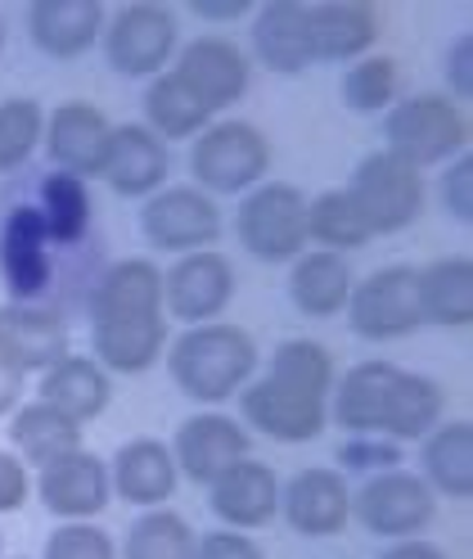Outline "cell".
Listing matches in <instances>:
<instances>
[{
	"mask_svg": "<svg viewBox=\"0 0 473 559\" xmlns=\"http://www.w3.org/2000/svg\"><path fill=\"white\" fill-rule=\"evenodd\" d=\"M90 357L109 374H145L167 353L162 271L149 258H122L86 298Z\"/></svg>",
	"mask_w": 473,
	"mask_h": 559,
	"instance_id": "cell-1",
	"label": "cell"
},
{
	"mask_svg": "<svg viewBox=\"0 0 473 559\" xmlns=\"http://www.w3.org/2000/svg\"><path fill=\"white\" fill-rule=\"evenodd\" d=\"M333 353L316 338H284L270 370L240 389V425L270 442H312L329 425Z\"/></svg>",
	"mask_w": 473,
	"mask_h": 559,
	"instance_id": "cell-2",
	"label": "cell"
},
{
	"mask_svg": "<svg viewBox=\"0 0 473 559\" xmlns=\"http://www.w3.org/2000/svg\"><path fill=\"white\" fill-rule=\"evenodd\" d=\"M442 411V383L392 361H356L333 379L329 393V419L348 438H392L401 447L433 433Z\"/></svg>",
	"mask_w": 473,
	"mask_h": 559,
	"instance_id": "cell-3",
	"label": "cell"
},
{
	"mask_svg": "<svg viewBox=\"0 0 473 559\" xmlns=\"http://www.w3.org/2000/svg\"><path fill=\"white\" fill-rule=\"evenodd\" d=\"M257 343L240 325H190L172 347H167V370L172 383L198 406H221L230 397H240V389L257 374Z\"/></svg>",
	"mask_w": 473,
	"mask_h": 559,
	"instance_id": "cell-4",
	"label": "cell"
},
{
	"mask_svg": "<svg viewBox=\"0 0 473 559\" xmlns=\"http://www.w3.org/2000/svg\"><path fill=\"white\" fill-rule=\"evenodd\" d=\"M384 140L388 154L411 163L415 171L424 167H447L451 158L469 154V118L451 95H405L384 114Z\"/></svg>",
	"mask_w": 473,
	"mask_h": 559,
	"instance_id": "cell-5",
	"label": "cell"
},
{
	"mask_svg": "<svg viewBox=\"0 0 473 559\" xmlns=\"http://www.w3.org/2000/svg\"><path fill=\"white\" fill-rule=\"evenodd\" d=\"M234 235L266 266H284L307 253V194L289 181L253 186L234 207Z\"/></svg>",
	"mask_w": 473,
	"mask_h": 559,
	"instance_id": "cell-6",
	"label": "cell"
},
{
	"mask_svg": "<svg viewBox=\"0 0 473 559\" xmlns=\"http://www.w3.org/2000/svg\"><path fill=\"white\" fill-rule=\"evenodd\" d=\"M266 167H270V140L244 118L208 122L194 135L190 177L194 190L203 194H248L253 186H262Z\"/></svg>",
	"mask_w": 473,
	"mask_h": 559,
	"instance_id": "cell-7",
	"label": "cell"
},
{
	"mask_svg": "<svg viewBox=\"0 0 473 559\" xmlns=\"http://www.w3.org/2000/svg\"><path fill=\"white\" fill-rule=\"evenodd\" d=\"M99 46H105V59L118 78H158L167 73V63L177 59L181 50V27H177V14L158 5V0H131V5H122L109 23H105V37H99Z\"/></svg>",
	"mask_w": 473,
	"mask_h": 559,
	"instance_id": "cell-8",
	"label": "cell"
},
{
	"mask_svg": "<svg viewBox=\"0 0 473 559\" xmlns=\"http://www.w3.org/2000/svg\"><path fill=\"white\" fill-rule=\"evenodd\" d=\"M348 194L356 203V213L365 217L369 235H397L405 226H415L424 213V171H415L388 150H375L356 163Z\"/></svg>",
	"mask_w": 473,
	"mask_h": 559,
	"instance_id": "cell-9",
	"label": "cell"
},
{
	"mask_svg": "<svg viewBox=\"0 0 473 559\" xmlns=\"http://www.w3.org/2000/svg\"><path fill=\"white\" fill-rule=\"evenodd\" d=\"M437 514V497L420 474L405 469H384L369 474L356 492H352V519L365 533H375L384 542H405L420 537Z\"/></svg>",
	"mask_w": 473,
	"mask_h": 559,
	"instance_id": "cell-10",
	"label": "cell"
},
{
	"mask_svg": "<svg viewBox=\"0 0 473 559\" xmlns=\"http://www.w3.org/2000/svg\"><path fill=\"white\" fill-rule=\"evenodd\" d=\"M226 222L213 194L194 186H162L141 207V235L158 253H203L221 239Z\"/></svg>",
	"mask_w": 473,
	"mask_h": 559,
	"instance_id": "cell-11",
	"label": "cell"
},
{
	"mask_svg": "<svg viewBox=\"0 0 473 559\" xmlns=\"http://www.w3.org/2000/svg\"><path fill=\"white\" fill-rule=\"evenodd\" d=\"M348 325L369 343H392L424 330L420 298H415V266H379L375 275L352 280L348 294Z\"/></svg>",
	"mask_w": 473,
	"mask_h": 559,
	"instance_id": "cell-12",
	"label": "cell"
},
{
	"mask_svg": "<svg viewBox=\"0 0 473 559\" xmlns=\"http://www.w3.org/2000/svg\"><path fill=\"white\" fill-rule=\"evenodd\" d=\"M234 298V271L221 253H185L162 271V311L181 325H208Z\"/></svg>",
	"mask_w": 473,
	"mask_h": 559,
	"instance_id": "cell-13",
	"label": "cell"
},
{
	"mask_svg": "<svg viewBox=\"0 0 473 559\" xmlns=\"http://www.w3.org/2000/svg\"><path fill=\"white\" fill-rule=\"evenodd\" d=\"M172 456H177L181 478L208 487L234 461L253 456V433L226 411H198V415L181 419V429L172 438Z\"/></svg>",
	"mask_w": 473,
	"mask_h": 559,
	"instance_id": "cell-14",
	"label": "cell"
},
{
	"mask_svg": "<svg viewBox=\"0 0 473 559\" xmlns=\"http://www.w3.org/2000/svg\"><path fill=\"white\" fill-rule=\"evenodd\" d=\"M37 497L63 523H90L95 514H105L109 501H113L109 461H99L95 451H86V447L68 451V456H59V461L37 469Z\"/></svg>",
	"mask_w": 473,
	"mask_h": 559,
	"instance_id": "cell-15",
	"label": "cell"
},
{
	"mask_svg": "<svg viewBox=\"0 0 473 559\" xmlns=\"http://www.w3.org/2000/svg\"><path fill=\"white\" fill-rule=\"evenodd\" d=\"M172 73L203 99V109L221 114V109H230V104L244 99L253 68H248V55L240 46L213 32V37H194L177 50Z\"/></svg>",
	"mask_w": 473,
	"mask_h": 559,
	"instance_id": "cell-16",
	"label": "cell"
},
{
	"mask_svg": "<svg viewBox=\"0 0 473 559\" xmlns=\"http://www.w3.org/2000/svg\"><path fill=\"white\" fill-rule=\"evenodd\" d=\"M0 280L10 289V302H32L50 289L54 262H50V235L32 203H14L0 222Z\"/></svg>",
	"mask_w": 473,
	"mask_h": 559,
	"instance_id": "cell-17",
	"label": "cell"
},
{
	"mask_svg": "<svg viewBox=\"0 0 473 559\" xmlns=\"http://www.w3.org/2000/svg\"><path fill=\"white\" fill-rule=\"evenodd\" d=\"M73 330L59 311L37 302H0V361L19 374H46L68 357Z\"/></svg>",
	"mask_w": 473,
	"mask_h": 559,
	"instance_id": "cell-18",
	"label": "cell"
},
{
	"mask_svg": "<svg viewBox=\"0 0 473 559\" xmlns=\"http://www.w3.org/2000/svg\"><path fill=\"white\" fill-rule=\"evenodd\" d=\"M109 140H113V122L105 118V109H95L90 99H63L59 109L46 118V154L59 171H73V177H99L109 158Z\"/></svg>",
	"mask_w": 473,
	"mask_h": 559,
	"instance_id": "cell-19",
	"label": "cell"
},
{
	"mask_svg": "<svg viewBox=\"0 0 473 559\" xmlns=\"http://www.w3.org/2000/svg\"><path fill=\"white\" fill-rule=\"evenodd\" d=\"M280 514L302 537H338L352 519V487L338 469L312 465L280 487Z\"/></svg>",
	"mask_w": 473,
	"mask_h": 559,
	"instance_id": "cell-20",
	"label": "cell"
},
{
	"mask_svg": "<svg viewBox=\"0 0 473 559\" xmlns=\"http://www.w3.org/2000/svg\"><path fill=\"white\" fill-rule=\"evenodd\" d=\"M208 506L221 519V528L257 533L280 514V478L270 465L244 456V461H234L217 483H208Z\"/></svg>",
	"mask_w": 473,
	"mask_h": 559,
	"instance_id": "cell-21",
	"label": "cell"
},
{
	"mask_svg": "<svg viewBox=\"0 0 473 559\" xmlns=\"http://www.w3.org/2000/svg\"><path fill=\"white\" fill-rule=\"evenodd\" d=\"M307 41L316 63H356L375 55V5H365V0H307Z\"/></svg>",
	"mask_w": 473,
	"mask_h": 559,
	"instance_id": "cell-22",
	"label": "cell"
},
{
	"mask_svg": "<svg viewBox=\"0 0 473 559\" xmlns=\"http://www.w3.org/2000/svg\"><path fill=\"white\" fill-rule=\"evenodd\" d=\"M167 167H172L167 140H158L145 122H122V127H113L109 158H105V171H99V177H105L109 190L122 199H149L162 190Z\"/></svg>",
	"mask_w": 473,
	"mask_h": 559,
	"instance_id": "cell-23",
	"label": "cell"
},
{
	"mask_svg": "<svg viewBox=\"0 0 473 559\" xmlns=\"http://www.w3.org/2000/svg\"><path fill=\"white\" fill-rule=\"evenodd\" d=\"M105 5L99 0H32L27 10V32L32 46L50 59H82L86 50L105 37Z\"/></svg>",
	"mask_w": 473,
	"mask_h": 559,
	"instance_id": "cell-24",
	"label": "cell"
},
{
	"mask_svg": "<svg viewBox=\"0 0 473 559\" xmlns=\"http://www.w3.org/2000/svg\"><path fill=\"white\" fill-rule=\"evenodd\" d=\"M248 41L257 63H266L270 73L298 78L316 63L312 41H307V0H266L262 10H253Z\"/></svg>",
	"mask_w": 473,
	"mask_h": 559,
	"instance_id": "cell-25",
	"label": "cell"
},
{
	"mask_svg": "<svg viewBox=\"0 0 473 559\" xmlns=\"http://www.w3.org/2000/svg\"><path fill=\"white\" fill-rule=\"evenodd\" d=\"M109 483H113V497H122L126 506H149L158 510L162 501H172L181 469L172 447L158 442V438H131L118 447V456L109 465Z\"/></svg>",
	"mask_w": 473,
	"mask_h": 559,
	"instance_id": "cell-26",
	"label": "cell"
},
{
	"mask_svg": "<svg viewBox=\"0 0 473 559\" xmlns=\"http://www.w3.org/2000/svg\"><path fill=\"white\" fill-rule=\"evenodd\" d=\"M46 406H54L59 415L77 419V425H86V419L105 415L109 402H113V374L99 366L95 357H77L68 353L59 366H50L41 374V397Z\"/></svg>",
	"mask_w": 473,
	"mask_h": 559,
	"instance_id": "cell-27",
	"label": "cell"
},
{
	"mask_svg": "<svg viewBox=\"0 0 473 559\" xmlns=\"http://www.w3.org/2000/svg\"><path fill=\"white\" fill-rule=\"evenodd\" d=\"M420 478L433 497L469 501L473 497V425L469 419H442L433 433L420 438Z\"/></svg>",
	"mask_w": 473,
	"mask_h": 559,
	"instance_id": "cell-28",
	"label": "cell"
},
{
	"mask_svg": "<svg viewBox=\"0 0 473 559\" xmlns=\"http://www.w3.org/2000/svg\"><path fill=\"white\" fill-rule=\"evenodd\" d=\"M415 298L424 325L437 330H469L473 325V262L469 258H437L415 271Z\"/></svg>",
	"mask_w": 473,
	"mask_h": 559,
	"instance_id": "cell-29",
	"label": "cell"
},
{
	"mask_svg": "<svg viewBox=\"0 0 473 559\" xmlns=\"http://www.w3.org/2000/svg\"><path fill=\"white\" fill-rule=\"evenodd\" d=\"M352 294V266L343 253H302L289 262V302L312 321H329L348 307Z\"/></svg>",
	"mask_w": 473,
	"mask_h": 559,
	"instance_id": "cell-30",
	"label": "cell"
},
{
	"mask_svg": "<svg viewBox=\"0 0 473 559\" xmlns=\"http://www.w3.org/2000/svg\"><path fill=\"white\" fill-rule=\"evenodd\" d=\"M10 442H14V456L32 469H41L68 451L82 447V425L77 419L59 415L54 406L46 402H23L14 415H10Z\"/></svg>",
	"mask_w": 473,
	"mask_h": 559,
	"instance_id": "cell-31",
	"label": "cell"
},
{
	"mask_svg": "<svg viewBox=\"0 0 473 559\" xmlns=\"http://www.w3.org/2000/svg\"><path fill=\"white\" fill-rule=\"evenodd\" d=\"M32 207L41 213L46 235H50V243H59V249H73V243H82L90 230V190L82 177H73V171L50 167L37 181V203Z\"/></svg>",
	"mask_w": 473,
	"mask_h": 559,
	"instance_id": "cell-32",
	"label": "cell"
},
{
	"mask_svg": "<svg viewBox=\"0 0 473 559\" xmlns=\"http://www.w3.org/2000/svg\"><path fill=\"white\" fill-rule=\"evenodd\" d=\"M208 122H213V114L203 109V99L172 73V68L145 86V127L158 140H194Z\"/></svg>",
	"mask_w": 473,
	"mask_h": 559,
	"instance_id": "cell-33",
	"label": "cell"
},
{
	"mask_svg": "<svg viewBox=\"0 0 473 559\" xmlns=\"http://www.w3.org/2000/svg\"><path fill=\"white\" fill-rule=\"evenodd\" d=\"M307 239H316L325 253H352V249H365L375 235H369L348 190H325L307 199Z\"/></svg>",
	"mask_w": 473,
	"mask_h": 559,
	"instance_id": "cell-34",
	"label": "cell"
},
{
	"mask_svg": "<svg viewBox=\"0 0 473 559\" xmlns=\"http://www.w3.org/2000/svg\"><path fill=\"white\" fill-rule=\"evenodd\" d=\"M122 559H194V528L177 510H145L122 542Z\"/></svg>",
	"mask_w": 473,
	"mask_h": 559,
	"instance_id": "cell-35",
	"label": "cell"
},
{
	"mask_svg": "<svg viewBox=\"0 0 473 559\" xmlns=\"http://www.w3.org/2000/svg\"><path fill=\"white\" fill-rule=\"evenodd\" d=\"M401 91V68L388 55H365L356 63H348L343 73V99L348 109L369 118V114H388Z\"/></svg>",
	"mask_w": 473,
	"mask_h": 559,
	"instance_id": "cell-36",
	"label": "cell"
},
{
	"mask_svg": "<svg viewBox=\"0 0 473 559\" xmlns=\"http://www.w3.org/2000/svg\"><path fill=\"white\" fill-rule=\"evenodd\" d=\"M46 140V109L37 99H0V171H19Z\"/></svg>",
	"mask_w": 473,
	"mask_h": 559,
	"instance_id": "cell-37",
	"label": "cell"
},
{
	"mask_svg": "<svg viewBox=\"0 0 473 559\" xmlns=\"http://www.w3.org/2000/svg\"><path fill=\"white\" fill-rule=\"evenodd\" d=\"M41 559H118V542L95 523H59L46 537Z\"/></svg>",
	"mask_w": 473,
	"mask_h": 559,
	"instance_id": "cell-38",
	"label": "cell"
},
{
	"mask_svg": "<svg viewBox=\"0 0 473 559\" xmlns=\"http://www.w3.org/2000/svg\"><path fill=\"white\" fill-rule=\"evenodd\" d=\"M405 451L392 438H348L338 447V465L343 469H361V474H384V469H401Z\"/></svg>",
	"mask_w": 473,
	"mask_h": 559,
	"instance_id": "cell-39",
	"label": "cell"
},
{
	"mask_svg": "<svg viewBox=\"0 0 473 559\" xmlns=\"http://www.w3.org/2000/svg\"><path fill=\"white\" fill-rule=\"evenodd\" d=\"M442 213L460 226L473 222V158L469 154L451 158L442 171Z\"/></svg>",
	"mask_w": 473,
	"mask_h": 559,
	"instance_id": "cell-40",
	"label": "cell"
},
{
	"mask_svg": "<svg viewBox=\"0 0 473 559\" xmlns=\"http://www.w3.org/2000/svg\"><path fill=\"white\" fill-rule=\"evenodd\" d=\"M194 559H266V550L248 533L217 528V533L194 537Z\"/></svg>",
	"mask_w": 473,
	"mask_h": 559,
	"instance_id": "cell-41",
	"label": "cell"
},
{
	"mask_svg": "<svg viewBox=\"0 0 473 559\" xmlns=\"http://www.w3.org/2000/svg\"><path fill=\"white\" fill-rule=\"evenodd\" d=\"M442 73H447L451 99L464 109V104L473 99V37H469V32H460V37L451 41V50H447V59H442Z\"/></svg>",
	"mask_w": 473,
	"mask_h": 559,
	"instance_id": "cell-42",
	"label": "cell"
},
{
	"mask_svg": "<svg viewBox=\"0 0 473 559\" xmlns=\"http://www.w3.org/2000/svg\"><path fill=\"white\" fill-rule=\"evenodd\" d=\"M32 497V474L14 451H0V514H19Z\"/></svg>",
	"mask_w": 473,
	"mask_h": 559,
	"instance_id": "cell-43",
	"label": "cell"
},
{
	"mask_svg": "<svg viewBox=\"0 0 473 559\" xmlns=\"http://www.w3.org/2000/svg\"><path fill=\"white\" fill-rule=\"evenodd\" d=\"M190 10L208 23H234V19L253 14V0H190Z\"/></svg>",
	"mask_w": 473,
	"mask_h": 559,
	"instance_id": "cell-44",
	"label": "cell"
},
{
	"mask_svg": "<svg viewBox=\"0 0 473 559\" xmlns=\"http://www.w3.org/2000/svg\"><path fill=\"white\" fill-rule=\"evenodd\" d=\"M19 406H23V374L10 361H0V419L14 415Z\"/></svg>",
	"mask_w": 473,
	"mask_h": 559,
	"instance_id": "cell-45",
	"label": "cell"
},
{
	"mask_svg": "<svg viewBox=\"0 0 473 559\" xmlns=\"http://www.w3.org/2000/svg\"><path fill=\"white\" fill-rule=\"evenodd\" d=\"M379 559H447L442 546H433V542H415V537H405V542H392Z\"/></svg>",
	"mask_w": 473,
	"mask_h": 559,
	"instance_id": "cell-46",
	"label": "cell"
},
{
	"mask_svg": "<svg viewBox=\"0 0 473 559\" xmlns=\"http://www.w3.org/2000/svg\"><path fill=\"white\" fill-rule=\"evenodd\" d=\"M0 50H5V23H0Z\"/></svg>",
	"mask_w": 473,
	"mask_h": 559,
	"instance_id": "cell-47",
	"label": "cell"
},
{
	"mask_svg": "<svg viewBox=\"0 0 473 559\" xmlns=\"http://www.w3.org/2000/svg\"><path fill=\"white\" fill-rule=\"evenodd\" d=\"M0 546H5V537H0Z\"/></svg>",
	"mask_w": 473,
	"mask_h": 559,
	"instance_id": "cell-48",
	"label": "cell"
},
{
	"mask_svg": "<svg viewBox=\"0 0 473 559\" xmlns=\"http://www.w3.org/2000/svg\"><path fill=\"white\" fill-rule=\"evenodd\" d=\"M14 559H23V555H14Z\"/></svg>",
	"mask_w": 473,
	"mask_h": 559,
	"instance_id": "cell-49",
	"label": "cell"
}]
</instances>
